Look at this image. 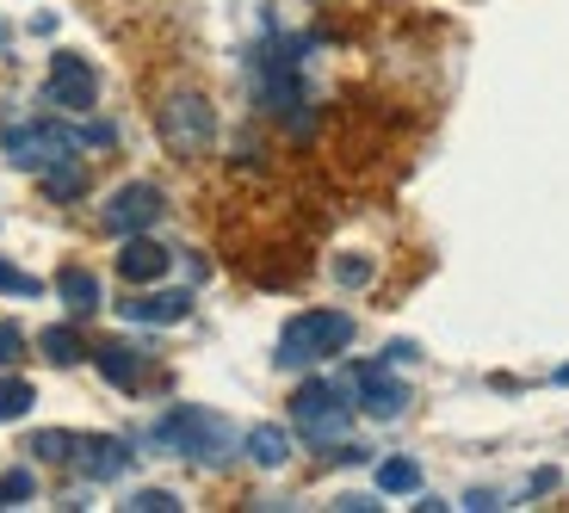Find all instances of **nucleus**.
Returning <instances> with one entry per match:
<instances>
[{"mask_svg":"<svg viewBox=\"0 0 569 513\" xmlns=\"http://www.w3.org/2000/svg\"><path fill=\"white\" fill-rule=\"evenodd\" d=\"M156 445L192 457V464H223L229 445H236V433H229L223 414L199 409V402H180V409H168V414L156 421Z\"/></svg>","mask_w":569,"mask_h":513,"instance_id":"1","label":"nucleus"},{"mask_svg":"<svg viewBox=\"0 0 569 513\" xmlns=\"http://www.w3.org/2000/svg\"><path fill=\"white\" fill-rule=\"evenodd\" d=\"M353 346V315L347 310H303L284 322L279 334V365L298 371V365H322V359L347 353Z\"/></svg>","mask_w":569,"mask_h":513,"instance_id":"2","label":"nucleus"},{"mask_svg":"<svg viewBox=\"0 0 569 513\" xmlns=\"http://www.w3.org/2000/svg\"><path fill=\"white\" fill-rule=\"evenodd\" d=\"M291 421H298L303 440L328 445V440H341L347 421H353V402H347L341 384H303L298 396H291Z\"/></svg>","mask_w":569,"mask_h":513,"instance_id":"3","label":"nucleus"},{"mask_svg":"<svg viewBox=\"0 0 569 513\" xmlns=\"http://www.w3.org/2000/svg\"><path fill=\"white\" fill-rule=\"evenodd\" d=\"M161 143L173 149V155H204V149L217 143V112L199 100V93H180V100L161 105Z\"/></svg>","mask_w":569,"mask_h":513,"instance_id":"4","label":"nucleus"},{"mask_svg":"<svg viewBox=\"0 0 569 513\" xmlns=\"http://www.w3.org/2000/svg\"><path fill=\"white\" fill-rule=\"evenodd\" d=\"M43 93H50V105H62V112H93V100H100V74H93L87 57L57 50V57H50V81H43Z\"/></svg>","mask_w":569,"mask_h":513,"instance_id":"5","label":"nucleus"},{"mask_svg":"<svg viewBox=\"0 0 569 513\" xmlns=\"http://www.w3.org/2000/svg\"><path fill=\"white\" fill-rule=\"evenodd\" d=\"M161 211H168V199H161V185L130 180V185H118L112 199H106V229H112V235H142V229L156 223Z\"/></svg>","mask_w":569,"mask_h":513,"instance_id":"6","label":"nucleus"},{"mask_svg":"<svg viewBox=\"0 0 569 513\" xmlns=\"http://www.w3.org/2000/svg\"><path fill=\"white\" fill-rule=\"evenodd\" d=\"M7 155H13V168H50V161H62V155H74V137L62 124H13L7 130Z\"/></svg>","mask_w":569,"mask_h":513,"instance_id":"7","label":"nucleus"},{"mask_svg":"<svg viewBox=\"0 0 569 513\" xmlns=\"http://www.w3.org/2000/svg\"><path fill=\"white\" fill-rule=\"evenodd\" d=\"M353 390H359V409H366L371 421H397V414L409 409V390L390 378V359L385 365H353Z\"/></svg>","mask_w":569,"mask_h":513,"instance_id":"8","label":"nucleus"},{"mask_svg":"<svg viewBox=\"0 0 569 513\" xmlns=\"http://www.w3.org/2000/svg\"><path fill=\"white\" fill-rule=\"evenodd\" d=\"M173 254L161 242H149V235H124V248H118V279L124 285H156V279H168Z\"/></svg>","mask_w":569,"mask_h":513,"instance_id":"9","label":"nucleus"},{"mask_svg":"<svg viewBox=\"0 0 569 513\" xmlns=\"http://www.w3.org/2000/svg\"><path fill=\"white\" fill-rule=\"evenodd\" d=\"M124 322H142V329H180L186 315H192V298L186 291H149V298H130L118 303Z\"/></svg>","mask_w":569,"mask_h":513,"instance_id":"10","label":"nucleus"},{"mask_svg":"<svg viewBox=\"0 0 569 513\" xmlns=\"http://www.w3.org/2000/svg\"><path fill=\"white\" fill-rule=\"evenodd\" d=\"M74 464H81L87 483H112L130 471V445L124 440H81L74 445Z\"/></svg>","mask_w":569,"mask_h":513,"instance_id":"11","label":"nucleus"},{"mask_svg":"<svg viewBox=\"0 0 569 513\" xmlns=\"http://www.w3.org/2000/svg\"><path fill=\"white\" fill-rule=\"evenodd\" d=\"M93 365H100V378H106V384H118V390H137V378H142V359H137V346H124V341H106V346H93Z\"/></svg>","mask_w":569,"mask_h":513,"instance_id":"12","label":"nucleus"},{"mask_svg":"<svg viewBox=\"0 0 569 513\" xmlns=\"http://www.w3.org/2000/svg\"><path fill=\"white\" fill-rule=\"evenodd\" d=\"M57 291H62V303H69V315H93L106 303V291H100V279L87 266H62V279H57Z\"/></svg>","mask_w":569,"mask_h":513,"instance_id":"13","label":"nucleus"},{"mask_svg":"<svg viewBox=\"0 0 569 513\" xmlns=\"http://www.w3.org/2000/svg\"><path fill=\"white\" fill-rule=\"evenodd\" d=\"M81 192H87V173H81V161H74V155H62V161L43 168V199H50V204H69V199H81Z\"/></svg>","mask_w":569,"mask_h":513,"instance_id":"14","label":"nucleus"},{"mask_svg":"<svg viewBox=\"0 0 569 513\" xmlns=\"http://www.w3.org/2000/svg\"><path fill=\"white\" fill-rule=\"evenodd\" d=\"M248 457H254L260 471H279L284 457H291V433L284 428H254L248 433Z\"/></svg>","mask_w":569,"mask_h":513,"instance_id":"15","label":"nucleus"},{"mask_svg":"<svg viewBox=\"0 0 569 513\" xmlns=\"http://www.w3.org/2000/svg\"><path fill=\"white\" fill-rule=\"evenodd\" d=\"M378 489H385V495H415V489H421V471H415L409 457H385V464H378Z\"/></svg>","mask_w":569,"mask_h":513,"instance_id":"16","label":"nucleus"},{"mask_svg":"<svg viewBox=\"0 0 569 513\" xmlns=\"http://www.w3.org/2000/svg\"><path fill=\"white\" fill-rule=\"evenodd\" d=\"M43 359H50V365H74V359H87V346H81V334L74 329H43Z\"/></svg>","mask_w":569,"mask_h":513,"instance_id":"17","label":"nucleus"},{"mask_svg":"<svg viewBox=\"0 0 569 513\" xmlns=\"http://www.w3.org/2000/svg\"><path fill=\"white\" fill-rule=\"evenodd\" d=\"M31 402H38V390L26 378H0V421H26Z\"/></svg>","mask_w":569,"mask_h":513,"instance_id":"18","label":"nucleus"},{"mask_svg":"<svg viewBox=\"0 0 569 513\" xmlns=\"http://www.w3.org/2000/svg\"><path fill=\"white\" fill-rule=\"evenodd\" d=\"M74 445H81L74 433H31L26 452H31V457H50V464H62V457H74Z\"/></svg>","mask_w":569,"mask_h":513,"instance_id":"19","label":"nucleus"},{"mask_svg":"<svg viewBox=\"0 0 569 513\" xmlns=\"http://www.w3.org/2000/svg\"><path fill=\"white\" fill-rule=\"evenodd\" d=\"M124 507L130 513H173V507H180V495H173V489H137Z\"/></svg>","mask_w":569,"mask_h":513,"instance_id":"20","label":"nucleus"},{"mask_svg":"<svg viewBox=\"0 0 569 513\" xmlns=\"http://www.w3.org/2000/svg\"><path fill=\"white\" fill-rule=\"evenodd\" d=\"M0 291H13V298H38V279H31V272H19V266H7V260H0Z\"/></svg>","mask_w":569,"mask_h":513,"instance_id":"21","label":"nucleus"},{"mask_svg":"<svg viewBox=\"0 0 569 513\" xmlns=\"http://www.w3.org/2000/svg\"><path fill=\"white\" fill-rule=\"evenodd\" d=\"M335 279H341V285H366V279H371V260H359V254L335 260Z\"/></svg>","mask_w":569,"mask_h":513,"instance_id":"22","label":"nucleus"},{"mask_svg":"<svg viewBox=\"0 0 569 513\" xmlns=\"http://www.w3.org/2000/svg\"><path fill=\"white\" fill-rule=\"evenodd\" d=\"M19 353H26V334H19L13 322H0V365H13Z\"/></svg>","mask_w":569,"mask_h":513,"instance_id":"23","label":"nucleus"},{"mask_svg":"<svg viewBox=\"0 0 569 513\" xmlns=\"http://www.w3.org/2000/svg\"><path fill=\"white\" fill-rule=\"evenodd\" d=\"M0 489H7V507H13V501H26V495H31V476H26V471H13V476H0Z\"/></svg>","mask_w":569,"mask_h":513,"instance_id":"24","label":"nucleus"},{"mask_svg":"<svg viewBox=\"0 0 569 513\" xmlns=\"http://www.w3.org/2000/svg\"><path fill=\"white\" fill-rule=\"evenodd\" d=\"M385 359H390V365H415V359H421V346H415V341H397Z\"/></svg>","mask_w":569,"mask_h":513,"instance_id":"25","label":"nucleus"},{"mask_svg":"<svg viewBox=\"0 0 569 513\" xmlns=\"http://www.w3.org/2000/svg\"><path fill=\"white\" fill-rule=\"evenodd\" d=\"M557 384H569V365H563V371H557Z\"/></svg>","mask_w":569,"mask_h":513,"instance_id":"26","label":"nucleus"},{"mask_svg":"<svg viewBox=\"0 0 569 513\" xmlns=\"http://www.w3.org/2000/svg\"><path fill=\"white\" fill-rule=\"evenodd\" d=\"M0 507H7V489H0Z\"/></svg>","mask_w":569,"mask_h":513,"instance_id":"27","label":"nucleus"}]
</instances>
